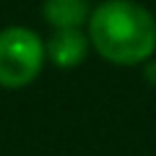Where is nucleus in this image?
<instances>
[{
	"label": "nucleus",
	"instance_id": "f257e3e1",
	"mask_svg": "<svg viewBox=\"0 0 156 156\" xmlns=\"http://www.w3.org/2000/svg\"><path fill=\"white\" fill-rule=\"evenodd\" d=\"M89 42L115 65H138L156 52V18L135 0H104L89 16Z\"/></svg>",
	"mask_w": 156,
	"mask_h": 156
},
{
	"label": "nucleus",
	"instance_id": "f03ea898",
	"mask_svg": "<svg viewBox=\"0 0 156 156\" xmlns=\"http://www.w3.org/2000/svg\"><path fill=\"white\" fill-rule=\"evenodd\" d=\"M44 39L34 29L8 26L0 31V86L23 89L44 65Z\"/></svg>",
	"mask_w": 156,
	"mask_h": 156
},
{
	"label": "nucleus",
	"instance_id": "7ed1b4c3",
	"mask_svg": "<svg viewBox=\"0 0 156 156\" xmlns=\"http://www.w3.org/2000/svg\"><path fill=\"white\" fill-rule=\"evenodd\" d=\"M89 37L81 29H55L44 42V52L57 68H76L89 55Z\"/></svg>",
	"mask_w": 156,
	"mask_h": 156
},
{
	"label": "nucleus",
	"instance_id": "20e7f679",
	"mask_svg": "<svg viewBox=\"0 0 156 156\" xmlns=\"http://www.w3.org/2000/svg\"><path fill=\"white\" fill-rule=\"evenodd\" d=\"M42 16L52 29H81L89 23V0H44Z\"/></svg>",
	"mask_w": 156,
	"mask_h": 156
}]
</instances>
